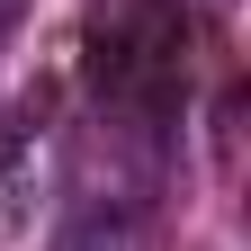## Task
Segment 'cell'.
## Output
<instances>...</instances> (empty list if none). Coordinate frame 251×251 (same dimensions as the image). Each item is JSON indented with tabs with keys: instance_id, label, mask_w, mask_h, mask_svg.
<instances>
[{
	"instance_id": "obj_1",
	"label": "cell",
	"mask_w": 251,
	"mask_h": 251,
	"mask_svg": "<svg viewBox=\"0 0 251 251\" xmlns=\"http://www.w3.org/2000/svg\"><path fill=\"white\" fill-rule=\"evenodd\" d=\"M90 81L99 90H135V36L126 27H99L90 36Z\"/></svg>"
},
{
	"instance_id": "obj_2",
	"label": "cell",
	"mask_w": 251,
	"mask_h": 251,
	"mask_svg": "<svg viewBox=\"0 0 251 251\" xmlns=\"http://www.w3.org/2000/svg\"><path fill=\"white\" fill-rule=\"evenodd\" d=\"M63 251H126V215L117 206H81L72 233H63Z\"/></svg>"
}]
</instances>
